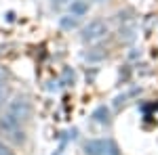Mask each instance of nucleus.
I'll use <instances>...</instances> for the list:
<instances>
[{"mask_svg": "<svg viewBox=\"0 0 158 155\" xmlns=\"http://www.w3.org/2000/svg\"><path fill=\"white\" fill-rule=\"evenodd\" d=\"M30 113H32V107H30V101L25 96H15L11 103H9L6 111H4V115L13 118L15 122H19V124H23L25 119L30 118Z\"/></svg>", "mask_w": 158, "mask_h": 155, "instance_id": "f257e3e1", "label": "nucleus"}, {"mask_svg": "<svg viewBox=\"0 0 158 155\" xmlns=\"http://www.w3.org/2000/svg\"><path fill=\"white\" fill-rule=\"evenodd\" d=\"M0 155H15V153H13V151L9 149V147H6V145L0 143Z\"/></svg>", "mask_w": 158, "mask_h": 155, "instance_id": "6e6552de", "label": "nucleus"}, {"mask_svg": "<svg viewBox=\"0 0 158 155\" xmlns=\"http://www.w3.org/2000/svg\"><path fill=\"white\" fill-rule=\"evenodd\" d=\"M93 118L97 119V122H103V124H108L110 122V111H108V107H97L95 109V113H93Z\"/></svg>", "mask_w": 158, "mask_h": 155, "instance_id": "39448f33", "label": "nucleus"}, {"mask_svg": "<svg viewBox=\"0 0 158 155\" xmlns=\"http://www.w3.org/2000/svg\"><path fill=\"white\" fill-rule=\"evenodd\" d=\"M106 34H108V25L103 23V21H91L82 29V40L85 42H95L99 38H103Z\"/></svg>", "mask_w": 158, "mask_h": 155, "instance_id": "7ed1b4c3", "label": "nucleus"}, {"mask_svg": "<svg viewBox=\"0 0 158 155\" xmlns=\"http://www.w3.org/2000/svg\"><path fill=\"white\" fill-rule=\"evenodd\" d=\"M4 96H6V88H4V84L0 82V107L4 105Z\"/></svg>", "mask_w": 158, "mask_h": 155, "instance_id": "0eeeda50", "label": "nucleus"}, {"mask_svg": "<svg viewBox=\"0 0 158 155\" xmlns=\"http://www.w3.org/2000/svg\"><path fill=\"white\" fill-rule=\"evenodd\" d=\"M85 151H86V155H118L116 145L112 143V141H103V138L89 141L85 145Z\"/></svg>", "mask_w": 158, "mask_h": 155, "instance_id": "f03ea898", "label": "nucleus"}, {"mask_svg": "<svg viewBox=\"0 0 158 155\" xmlns=\"http://www.w3.org/2000/svg\"><path fill=\"white\" fill-rule=\"evenodd\" d=\"M59 25L63 27V29H74V27H78V17H61Z\"/></svg>", "mask_w": 158, "mask_h": 155, "instance_id": "423d86ee", "label": "nucleus"}, {"mask_svg": "<svg viewBox=\"0 0 158 155\" xmlns=\"http://www.w3.org/2000/svg\"><path fill=\"white\" fill-rule=\"evenodd\" d=\"M70 11H72V17H82L89 13V2L86 0H72Z\"/></svg>", "mask_w": 158, "mask_h": 155, "instance_id": "20e7f679", "label": "nucleus"}]
</instances>
